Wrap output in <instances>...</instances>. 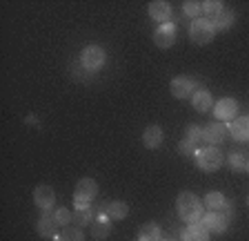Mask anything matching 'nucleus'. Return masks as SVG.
Returning <instances> with one entry per match:
<instances>
[{
  "label": "nucleus",
  "instance_id": "nucleus-34",
  "mask_svg": "<svg viewBox=\"0 0 249 241\" xmlns=\"http://www.w3.org/2000/svg\"><path fill=\"white\" fill-rule=\"evenodd\" d=\"M162 241H174V239H162Z\"/></svg>",
  "mask_w": 249,
  "mask_h": 241
},
{
  "label": "nucleus",
  "instance_id": "nucleus-33",
  "mask_svg": "<svg viewBox=\"0 0 249 241\" xmlns=\"http://www.w3.org/2000/svg\"><path fill=\"white\" fill-rule=\"evenodd\" d=\"M245 170H247V172H249V159H247V168H245Z\"/></svg>",
  "mask_w": 249,
  "mask_h": 241
},
{
  "label": "nucleus",
  "instance_id": "nucleus-35",
  "mask_svg": "<svg viewBox=\"0 0 249 241\" xmlns=\"http://www.w3.org/2000/svg\"><path fill=\"white\" fill-rule=\"evenodd\" d=\"M247 205H249V197H247Z\"/></svg>",
  "mask_w": 249,
  "mask_h": 241
},
{
  "label": "nucleus",
  "instance_id": "nucleus-15",
  "mask_svg": "<svg viewBox=\"0 0 249 241\" xmlns=\"http://www.w3.org/2000/svg\"><path fill=\"white\" fill-rule=\"evenodd\" d=\"M162 139H165V134H162V130L158 125H149V127H145V132H142V145H145L147 150L160 147Z\"/></svg>",
  "mask_w": 249,
  "mask_h": 241
},
{
  "label": "nucleus",
  "instance_id": "nucleus-22",
  "mask_svg": "<svg viewBox=\"0 0 249 241\" xmlns=\"http://www.w3.org/2000/svg\"><path fill=\"white\" fill-rule=\"evenodd\" d=\"M138 241H162V232L156 223H145L138 232Z\"/></svg>",
  "mask_w": 249,
  "mask_h": 241
},
{
  "label": "nucleus",
  "instance_id": "nucleus-18",
  "mask_svg": "<svg viewBox=\"0 0 249 241\" xmlns=\"http://www.w3.org/2000/svg\"><path fill=\"white\" fill-rule=\"evenodd\" d=\"M189 100H192V105H194V110L196 112H207V110L213 107V99H212V94H209L207 89H196Z\"/></svg>",
  "mask_w": 249,
  "mask_h": 241
},
{
  "label": "nucleus",
  "instance_id": "nucleus-5",
  "mask_svg": "<svg viewBox=\"0 0 249 241\" xmlns=\"http://www.w3.org/2000/svg\"><path fill=\"white\" fill-rule=\"evenodd\" d=\"M98 197V183L93 179H80L73 188V201L76 203H91Z\"/></svg>",
  "mask_w": 249,
  "mask_h": 241
},
{
  "label": "nucleus",
  "instance_id": "nucleus-20",
  "mask_svg": "<svg viewBox=\"0 0 249 241\" xmlns=\"http://www.w3.org/2000/svg\"><path fill=\"white\" fill-rule=\"evenodd\" d=\"M182 241H209V232L205 230L202 223H192L182 232Z\"/></svg>",
  "mask_w": 249,
  "mask_h": 241
},
{
  "label": "nucleus",
  "instance_id": "nucleus-26",
  "mask_svg": "<svg viewBox=\"0 0 249 241\" xmlns=\"http://www.w3.org/2000/svg\"><path fill=\"white\" fill-rule=\"evenodd\" d=\"M69 72H71L73 80H80V83H87V80L93 79V72L91 69H87L83 63H73L71 67H69Z\"/></svg>",
  "mask_w": 249,
  "mask_h": 241
},
{
  "label": "nucleus",
  "instance_id": "nucleus-16",
  "mask_svg": "<svg viewBox=\"0 0 249 241\" xmlns=\"http://www.w3.org/2000/svg\"><path fill=\"white\" fill-rule=\"evenodd\" d=\"M127 215H129V205L124 201H109V203H105V217L109 221H120Z\"/></svg>",
  "mask_w": 249,
  "mask_h": 241
},
{
  "label": "nucleus",
  "instance_id": "nucleus-13",
  "mask_svg": "<svg viewBox=\"0 0 249 241\" xmlns=\"http://www.w3.org/2000/svg\"><path fill=\"white\" fill-rule=\"evenodd\" d=\"M36 230L40 237H45V239H56L60 232H58V223L56 219H53V212H45V215L38 219L36 223Z\"/></svg>",
  "mask_w": 249,
  "mask_h": 241
},
{
  "label": "nucleus",
  "instance_id": "nucleus-24",
  "mask_svg": "<svg viewBox=\"0 0 249 241\" xmlns=\"http://www.w3.org/2000/svg\"><path fill=\"white\" fill-rule=\"evenodd\" d=\"M56 241H85V232L80 225H67V228H62L60 235L56 237Z\"/></svg>",
  "mask_w": 249,
  "mask_h": 241
},
{
  "label": "nucleus",
  "instance_id": "nucleus-6",
  "mask_svg": "<svg viewBox=\"0 0 249 241\" xmlns=\"http://www.w3.org/2000/svg\"><path fill=\"white\" fill-rule=\"evenodd\" d=\"M171 94H174V99H192V94L196 92V80L192 79V76H176V79L171 80L169 85Z\"/></svg>",
  "mask_w": 249,
  "mask_h": 241
},
{
  "label": "nucleus",
  "instance_id": "nucleus-2",
  "mask_svg": "<svg viewBox=\"0 0 249 241\" xmlns=\"http://www.w3.org/2000/svg\"><path fill=\"white\" fill-rule=\"evenodd\" d=\"M223 161H225L223 152L213 145L205 147V150H198V154H196L198 168L205 170V172H213V170H218L220 165H223Z\"/></svg>",
  "mask_w": 249,
  "mask_h": 241
},
{
  "label": "nucleus",
  "instance_id": "nucleus-4",
  "mask_svg": "<svg viewBox=\"0 0 249 241\" xmlns=\"http://www.w3.org/2000/svg\"><path fill=\"white\" fill-rule=\"evenodd\" d=\"M105 60H107V52H105L100 45H87V47L83 49V54H80V63L87 69H91L93 74L103 67Z\"/></svg>",
  "mask_w": 249,
  "mask_h": 241
},
{
  "label": "nucleus",
  "instance_id": "nucleus-12",
  "mask_svg": "<svg viewBox=\"0 0 249 241\" xmlns=\"http://www.w3.org/2000/svg\"><path fill=\"white\" fill-rule=\"evenodd\" d=\"M34 203L40 210L49 212V210L53 208V203H56V192H53L49 185H38V188L34 190Z\"/></svg>",
  "mask_w": 249,
  "mask_h": 241
},
{
  "label": "nucleus",
  "instance_id": "nucleus-10",
  "mask_svg": "<svg viewBox=\"0 0 249 241\" xmlns=\"http://www.w3.org/2000/svg\"><path fill=\"white\" fill-rule=\"evenodd\" d=\"M147 14H149V18H154L156 22H160V25H167V22L171 20V5L169 2H162V0H154V2H149V7H147Z\"/></svg>",
  "mask_w": 249,
  "mask_h": 241
},
{
  "label": "nucleus",
  "instance_id": "nucleus-19",
  "mask_svg": "<svg viewBox=\"0 0 249 241\" xmlns=\"http://www.w3.org/2000/svg\"><path fill=\"white\" fill-rule=\"evenodd\" d=\"M111 235V223H109L107 217H96V221L91 223V239L96 241H105Z\"/></svg>",
  "mask_w": 249,
  "mask_h": 241
},
{
  "label": "nucleus",
  "instance_id": "nucleus-17",
  "mask_svg": "<svg viewBox=\"0 0 249 241\" xmlns=\"http://www.w3.org/2000/svg\"><path fill=\"white\" fill-rule=\"evenodd\" d=\"M229 132L236 141L245 143L249 141V116H240V119H233V123L229 125Z\"/></svg>",
  "mask_w": 249,
  "mask_h": 241
},
{
  "label": "nucleus",
  "instance_id": "nucleus-11",
  "mask_svg": "<svg viewBox=\"0 0 249 241\" xmlns=\"http://www.w3.org/2000/svg\"><path fill=\"white\" fill-rule=\"evenodd\" d=\"M200 223L205 225V230H207V232H213V235H223V232L227 230L229 221L225 219L220 212H205V217H202Z\"/></svg>",
  "mask_w": 249,
  "mask_h": 241
},
{
  "label": "nucleus",
  "instance_id": "nucleus-27",
  "mask_svg": "<svg viewBox=\"0 0 249 241\" xmlns=\"http://www.w3.org/2000/svg\"><path fill=\"white\" fill-rule=\"evenodd\" d=\"M182 11H185V16L198 20V18L202 16V2H198V0H187V2H182Z\"/></svg>",
  "mask_w": 249,
  "mask_h": 241
},
{
  "label": "nucleus",
  "instance_id": "nucleus-31",
  "mask_svg": "<svg viewBox=\"0 0 249 241\" xmlns=\"http://www.w3.org/2000/svg\"><path fill=\"white\" fill-rule=\"evenodd\" d=\"M185 139H189V141H194V143L202 141V127L196 125V123H192V125L187 127V137Z\"/></svg>",
  "mask_w": 249,
  "mask_h": 241
},
{
  "label": "nucleus",
  "instance_id": "nucleus-29",
  "mask_svg": "<svg viewBox=\"0 0 249 241\" xmlns=\"http://www.w3.org/2000/svg\"><path fill=\"white\" fill-rule=\"evenodd\" d=\"M53 219H56L58 225L67 228V225L73 221V215H71V210H67V208H58L56 212H53Z\"/></svg>",
  "mask_w": 249,
  "mask_h": 241
},
{
  "label": "nucleus",
  "instance_id": "nucleus-8",
  "mask_svg": "<svg viewBox=\"0 0 249 241\" xmlns=\"http://www.w3.org/2000/svg\"><path fill=\"white\" fill-rule=\"evenodd\" d=\"M154 42L160 49H169L171 45L176 42V25H171V22H167V25H160L154 32Z\"/></svg>",
  "mask_w": 249,
  "mask_h": 241
},
{
  "label": "nucleus",
  "instance_id": "nucleus-30",
  "mask_svg": "<svg viewBox=\"0 0 249 241\" xmlns=\"http://www.w3.org/2000/svg\"><path fill=\"white\" fill-rule=\"evenodd\" d=\"M178 152H180L182 157H192V154H198V143L189 141V139H182V141L178 143Z\"/></svg>",
  "mask_w": 249,
  "mask_h": 241
},
{
  "label": "nucleus",
  "instance_id": "nucleus-32",
  "mask_svg": "<svg viewBox=\"0 0 249 241\" xmlns=\"http://www.w3.org/2000/svg\"><path fill=\"white\" fill-rule=\"evenodd\" d=\"M220 215H223L227 221H231V219H233V203H231V201H225L223 210H220Z\"/></svg>",
  "mask_w": 249,
  "mask_h": 241
},
{
  "label": "nucleus",
  "instance_id": "nucleus-25",
  "mask_svg": "<svg viewBox=\"0 0 249 241\" xmlns=\"http://www.w3.org/2000/svg\"><path fill=\"white\" fill-rule=\"evenodd\" d=\"M225 194H220V192H207V197H205V208L209 210V212H220L223 210V205H225Z\"/></svg>",
  "mask_w": 249,
  "mask_h": 241
},
{
  "label": "nucleus",
  "instance_id": "nucleus-7",
  "mask_svg": "<svg viewBox=\"0 0 249 241\" xmlns=\"http://www.w3.org/2000/svg\"><path fill=\"white\" fill-rule=\"evenodd\" d=\"M227 132H229V127L225 125V123H220V120L216 123V120H213V123H209V125L202 127V141L216 147L218 143H223V141H225Z\"/></svg>",
  "mask_w": 249,
  "mask_h": 241
},
{
  "label": "nucleus",
  "instance_id": "nucleus-23",
  "mask_svg": "<svg viewBox=\"0 0 249 241\" xmlns=\"http://www.w3.org/2000/svg\"><path fill=\"white\" fill-rule=\"evenodd\" d=\"M233 22H236V14H233V11H229V9H225L223 14L216 18V20H212V25H213V29H216V32H227L229 27H233Z\"/></svg>",
  "mask_w": 249,
  "mask_h": 241
},
{
  "label": "nucleus",
  "instance_id": "nucleus-1",
  "mask_svg": "<svg viewBox=\"0 0 249 241\" xmlns=\"http://www.w3.org/2000/svg\"><path fill=\"white\" fill-rule=\"evenodd\" d=\"M176 208L178 215H180L182 221L187 223H200L202 217H205V203L198 199L194 192H180L176 199Z\"/></svg>",
  "mask_w": 249,
  "mask_h": 241
},
{
  "label": "nucleus",
  "instance_id": "nucleus-9",
  "mask_svg": "<svg viewBox=\"0 0 249 241\" xmlns=\"http://www.w3.org/2000/svg\"><path fill=\"white\" fill-rule=\"evenodd\" d=\"M236 114H238V103L233 99H220L216 105H213V116H216L220 123L231 120Z\"/></svg>",
  "mask_w": 249,
  "mask_h": 241
},
{
  "label": "nucleus",
  "instance_id": "nucleus-28",
  "mask_svg": "<svg viewBox=\"0 0 249 241\" xmlns=\"http://www.w3.org/2000/svg\"><path fill=\"white\" fill-rule=\"evenodd\" d=\"M227 163H229V168H231L233 172H243V170L247 168V159H245V154H240V152H231V154H229Z\"/></svg>",
  "mask_w": 249,
  "mask_h": 241
},
{
  "label": "nucleus",
  "instance_id": "nucleus-3",
  "mask_svg": "<svg viewBox=\"0 0 249 241\" xmlns=\"http://www.w3.org/2000/svg\"><path fill=\"white\" fill-rule=\"evenodd\" d=\"M213 36H216V29H213V25L209 20H205V18H198V20H194L192 25H189V38H192L196 45H207V42L213 40Z\"/></svg>",
  "mask_w": 249,
  "mask_h": 241
},
{
  "label": "nucleus",
  "instance_id": "nucleus-21",
  "mask_svg": "<svg viewBox=\"0 0 249 241\" xmlns=\"http://www.w3.org/2000/svg\"><path fill=\"white\" fill-rule=\"evenodd\" d=\"M225 11V5L220 2V0H207V2H202V16H205V20H216L220 14Z\"/></svg>",
  "mask_w": 249,
  "mask_h": 241
},
{
  "label": "nucleus",
  "instance_id": "nucleus-14",
  "mask_svg": "<svg viewBox=\"0 0 249 241\" xmlns=\"http://www.w3.org/2000/svg\"><path fill=\"white\" fill-rule=\"evenodd\" d=\"M96 217H98V210L87 203H76V208H73V223H78L80 228L83 225H91L96 221Z\"/></svg>",
  "mask_w": 249,
  "mask_h": 241
}]
</instances>
